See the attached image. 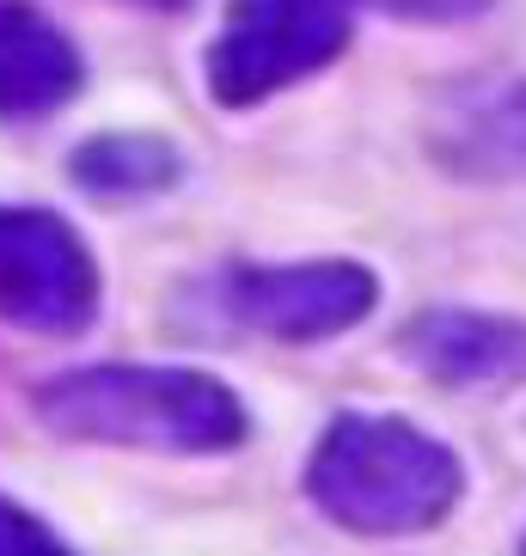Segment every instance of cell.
<instances>
[{"label": "cell", "mask_w": 526, "mask_h": 556, "mask_svg": "<svg viewBox=\"0 0 526 556\" xmlns=\"http://www.w3.org/2000/svg\"><path fill=\"white\" fill-rule=\"evenodd\" d=\"M32 416L55 441L129 446L160 458H221L251 434V409L227 379L148 361H92L50 374L32 392Z\"/></svg>", "instance_id": "6da1fadb"}, {"label": "cell", "mask_w": 526, "mask_h": 556, "mask_svg": "<svg viewBox=\"0 0 526 556\" xmlns=\"http://www.w3.org/2000/svg\"><path fill=\"white\" fill-rule=\"evenodd\" d=\"M465 495V458L404 416L343 409L306 458V502L355 539H411Z\"/></svg>", "instance_id": "7a4b0ae2"}, {"label": "cell", "mask_w": 526, "mask_h": 556, "mask_svg": "<svg viewBox=\"0 0 526 556\" xmlns=\"http://www.w3.org/2000/svg\"><path fill=\"white\" fill-rule=\"evenodd\" d=\"M355 37V0H227L202 50V92L221 111H258L325 74Z\"/></svg>", "instance_id": "3957f363"}, {"label": "cell", "mask_w": 526, "mask_h": 556, "mask_svg": "<svg viewBox=\"0 0 526 556\" xmlns=\"http://www.w3.org/2000/svg\"><path fill=\"white\" fill-rule=\"evenodd\" d=\"M379 276L355 257L227 263L214 276V312L270 343H330L374 318Z\"/></svg>", "instance_id": "277c9868"}, {"label": "cell", "mask_w": 526, "mask_h": 556, "mask_svg": "<svg viewBox=\"0 0 526 556\" xmlns=\"http://www.w3.org/2000/svg\"><path fill=\"white\" fill-rule=\"evenodd\" d=\"M104 306L99 257L62 214L0 202V325L32 337H80Z\"/></svg>", "instance_id": "5b68a950"}, {"label": "cell", "mask_w": 526, "mask_h": 556, "mask_svg": "<svg viewBox=\"0 0 526 556\" xmlns=\"http://www.w3.org/2000/svg\"><path fill=\"white\" fill-rule=\"evenodd\" d=\"M398 355L447 392L526 386V318L484 306H428L398 330Z\"/></svg>", "instance_id": "8992f818"}, {"label": "cell", "mask_w": 526, "mask_h": 556, "mask_svg": "<svg viewBox=\"0 0 526 556\" xmlns=\"http://www.w3.org/2000/svg\"><path fill=\"white\" fill-rule=\"evenodd\" d=\"M428 153L465 184H526V74L460 86L428 123Z\"/></svg>", "instance_id": "52a82bcc"}, {"label": "cell", "mask_w": 526, "mask_h": 556, "mask_svg": "<svg viewBox=\"0 0 526 556\" xmlns=\"http://www.w3.org/2000/svg\"><path fill=\"white\" fill-rule=\"evenodd\" d=\"M86 55L37 0H0V123H50L80 99Z\"/></svg>", "instance_id": "ba28073f"}, {"label": "cell", "mask_w": 526, "mask_h": 556, "mask_svg": "<svg viewBox=\"0 0 526 556\" xmlns=\"http://www.w3.org/2000/svg\"><path fill=\"white\" fill-rule=\"evenodd\" d=\"M67 178L80 184L92 202H148L184 184V153L165 135L111 129L67 153Z\"/></svg>", "instance_id": "9c48e42d"}, {"label": "cell", "mask_w": 526, "mask_h": 556, "mask_svg": "<svg viewBox=\"0 0 526 556\" xmlns=\"http://www.w3.org/2000/svg\"><path fill=\"white\" fill-rule=\"evenodd\" d=\"M0 556H67V539L50 532L43 514H32L25 502L0 490Z\"/></svg>", "instance_id": "30bf717a"}, {"label": "cell", "mask_w": 526, "mask_h": 556, "mask_svg": "<svg viewBox=\"0 0 526 556\" xmlns=\"http://www.w3.org/2000/svg\"><path fill=\"white\" fill-rule=\"evenodd\" d=\"M367 7L411 18V25H465V18H484L496 0H367Z\"/></svg>", "instance_id": "8fae6325"}, {"label": "cell", "mask_w": 526, "mask_h": 556, "mask_svg": "<svg viewBox=\"0 0 526 556\" xmlns=\"http://www.w3.org/2000/svg\"><path fill=\"white\" fill-rule=\"evenodd\" d=\"M141 7H165V13H178V7H190V0H141Z\"/></svg>", "instance_id": "7c38bea8"}]
</instances>
